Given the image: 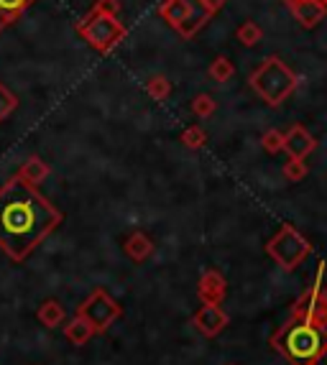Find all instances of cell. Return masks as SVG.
<instances>
[{
  "mask_svg": "<svg viewBox=\"0 0 327 365\" xmlns=\"http://www.w3.org/2000/svg\"><path fill=\"white\" fill-rule=\"evenodd\" d=\"M197 297L202 304H223V299L228 297V281L220 274L218 268H207L205 274L197 281Z\"/></svg>",
  "mask_w": 327,
  "mask_h": 365,
  "instance_id": "obj_7",
  "label": "cell"
},
{
  "mask_svg": "<svg viewBox=\"0 0 327 365\" xmlns=\"http://www.w3.org/2000/svg\"><path fill=\"white\" fill-rule=\"evenodd\" d=\"M187 11H189L187 0H164L161 6H159V16H161L171 29H176V26L182 24L184 16H187Z\"/></svg>",
  "mask_w": 327,
  "mask_h": 365,
  "instance_id": "obj_16",
  "label": "cell"
},
{
  "mask_svg": "<svg viewBox=\"0 0 327 365\" xmlns=\"http://www.w3.org/2000/svg\"><path fill=\"white\" fill-rule=\"evenodd\" d=\"M123 250H126V256L136 263H144L146 258L154 253V240L146 232H131L126 237V243H123Z\"/></svg>",
  "mask_w": 327,
  "mask_h": 365,
  "instance_id": "obj_12",
  "label": "cell"
},
{
  "mask_svg": "<svg viewBox=\"0 0 327 365\" xmlns=\"http://www.w3.org/2000/svg\"><path fill=\"white\" fill-rule=\"evenodd\" d=\"M202 3H205L207 6V11L212 13V16H215V13H220L225 8V3H228V0H202Z\"/></svg>",
  "mask_w": 327,
  "mask_h": 365,
  "instance_id": "obj_27",
  "label": "cell"
},
{
  "mask_svg": "<svg viewBox=\"0 0 327 365\" xmlns=\"http://www.w3.org/2000/svg\"><path fill=\"white\" fill-rule=\"evenodd\" d=\"M286 6L302 29H317L327 16L325 0H286Z\"/></svg>",
  "mask_w": 327,
  "mask_h": 365,
  "instance_id": "obj_8",
  "label": "cell"
},
{
  "mask_svg": "<svg viewBox=\"0 0 327 365\" xmlns=\"http://www.w3.org/2000/svg\"><path fill=\"white\" fill-rule=\"evenodd\" d=\"M315 148L317 138L304 125H299V123H294L284 133V151L289 153V158H307Z\"/></svg>",
  "mask_w": 327,
  "mask_h": 365,
  "instance_id": "obj_11",
  "label": "cell"
},
{
  "mask_svg": "<svg viewBox=\"0 0 327 365\" xmlns=\"http://www.w3.org/2000/svg\"><path fill=\"white\" fill-rule=\"evenodd\" d=\"M207 74H210V79H215V82L225 85V82H228V79L236 74V67H233V61L228 59V56H215V61L210 64Z\"/></svg>",
  "mask_w": 327,
  "mask_h": 365,
  "instance_id": "obj_18",
  "label": "cell"
},
{
  "mask_svg": "<svg viewBox=\"0 0 327 365\" xmlns=\"http://www.w3.org/2000/svg\"><path fill=\"white\" fill-rule=\"evenodd\" d=\"M228 365H236V363H228Z\"/></svg>",
  "mask_w": 327,
  "mask_h": 365,
  "instance_id": "obj_30",
  "label": "cell"
},
{
  "mask_svg": "<svg viewBox=\"0 0 327 365\" xmlns=\"http://www.w3.org/2000/svg\"><path fill=\"white\" fill-rule=\"evenodd\" d=\"M146 92H149V98L154 100H166L171 92V82L169 77H164V74H154V77H149V82H146Z\"/></svg>",
  "mask_w": 327,
  "mask_h": 365,
  "instance_id": "obj_19",
  "label": "cell"
},
{
  "mask_svg": "<svg viewBox=\"0 0 327 365\" xmlns=\"http://www.w3.org/2000/svg\"><path fill=\"white\" fill-rule=\"evenodd\" d=\"M312 365H327V347H322V353L315 358V363Z\"/></svg>",
  "mask_w": 327,
  "mask_h": 365,
  "instance_id": "obj_29",
  "label": "cell"
},
{
  "mask_svg": "<svg viewBox=\"0 0 327 365\" xmlns=\"http://www.w3.org/2000/svg\"><path fill=\"white\" fill-rule=\"evenodd\" d=\"M77 317H82V319L95 329V335H103V332H108V329L113 327L116 319L123 317V307L118 304L105 289H95V292L77 307Z\"/></svg>",
  "mask_w": 327,
  "mask_h": 365,
  "instance_id": "obj_6",
  "label": "cell"
},
{
  "mask_svg": "<svg viewBox=\"0 0 327 365\" xmlns=\"http://www.w3.org/2000/svg\"><path fill=\"white\" fill-rule=\"evenodd\" d=\"M61 210L34 184L11 177L0 187V250L11 261L24 263L44 237L61 225Z\"/></svg>",
  "mask_w": 327,
  "mask_h": 365,
  "instance_id": "obj_1",
  "label": "cell"
},
{
  "mask_svg": "<svg viewBox=\"0 0 327 365\" xmlns=\"http://www.w3.org/2000/svg\"><path fill=\"white\" fill-rule=\"evenodd\" d=\"M215 110H218V103H215V98H210V95H197V98L192 100V113L197 118H210L215 115Z\"/></svg>",
  "mask_w": 327,
  "mask_h": 365,
  "instance_id": "obj_22",
  "label": "cell"
},
{
  "mask_svg": "<svg viewBox=\"0 0 327 365\" xmlns=\"http://www.w3.org/2000/svg\"><path fill=\"white\" fill-rule=\"evenodd\" d=\"M325 6H327V0H325Z\"/></svg>",
  "mask_w": 327,
  "mask_h": 365,
  "instance_id": "obj_31",
  "label": "cell"
},
{
  "mask_svg": "<svg viewBox=\"0 0 327 365\" xmlns=\"http://www.w3.org/2000/svg\"><path fill=\"white\" fill-rule=\"evenodd\" d=\"M192 324L205 337H218L228 327V314L220 304H202V309L192 317Z\"/></svg>",
  "mask_w": 327,
  "mask_h": 365,
  "instance_id": "obj_9",
  "label": "cell"
},
{
  "mask_svg": "<svg viewBox=\"0 0 327 365\" xmlns=\"http://www.w3.org/2000/svg\"><path fill=\"white\" fill-rule=\"evenodd\" d=\"M309 174L304 158H289L284 164V179L286 182H302L304 177Z\"/></svg>",
  "mask_w": 327,
  "mask_h": 365,
  "instance_id": "obj_25",
  "label": "cell"
},
{
  "mask_svg": "<svg viewBox=\"0 0 327 365\" xmlns=\"http://www.w3.org/2000/svg\"><path fill=\"white\" fill-rule=\"evenodd\" d=\"M36 317H39V322H41L44 327L54 329V327H59V324L64 322L67 312H64V307H61L56 299H49V302H44V304L39 307Z\"/></svg>",
  "mask_w": 327,
  "mask_h": 365,
  "instance_id": "obj_15",
  "label": "cell"
},
{
  "mask_svg": "<svg viewBox=\"0 0 327 365\" xmlns=\"http://www.w3.org/2000/svg\"><path fill=\"white\" fill-rule=\"evenodd\" d=\"M271 347L291 365H312L322 347H327V327L289 314V319L271 335Z\"/></svg>",
  "mask_w": 327,
  "mask_h": 365,
  "instance_id": "obj_2",
  "label": "cell"
},
{
  "mask_svg": "<svg viewBox=\"0 0 327 365\" xmlns=\"http://www.w3.org/2000/svg\"><path fill=\"white\" fill-rule=\"evenodd\" d=\"M189 3V11L187 16H184V21L179 26H176V34L184 38V41H189V38H194L197 34H200L202 29H205L207 24L212 21V13L207 11V6L202 3V0H187Z\"/></svg>",
  "mask_w": 327,
  "mask_h": 365,
  "instance_id": "obj_10",
  "label": "cell"
},
{
  "mask_svg": "<svg viewBox=\"0 0 327 365\" xmlns=\"http://www.w3.org/2000/svg\"><path fill=\"white\" fill-rule=\"evenodd\" d=\"M312 253V243L294 225H281V230L266 243V256L284 271L302 266L304 258Z\"/></svg>",
  "mask_w": 327,
  "mask_h": 365,
  "instance_id": "obj_5",
  "label": "cell"
},
{
  "mask_svg": "<svg viewBox=\"0 0 327 365\" xmlns=\"http://www.w3.org/2000/svg\"><path fill=\"white\" fill-rule=\"evenodd\" d=\"M77 34L90 43L97 54H110L118 43L126 38V26L118 21V16H105V13H90L87 19L77 24Z\"/></svg>",
  "mask_w": 327,
  "mask_h": 365,
  "instance_id": "obj_4",
  "label": "cell"
},
{
  "mask_svg": "<svg viewBox=\"0 0 327 365\" xmlns=\"http://www.w3.org/2000/svg\"><path fill=\"white\" fill-rule=\"evenodd\" d=\"M317 299H320V304L327 309V281L325 284H320V289H317Z\"/></svg>",
  "mask_w": 327,
  "mask_h": 365,
  "instance_id": "obj_28",
  "label": "cell"
},
{
  "mask_svg": "<svg viewBox=\"0 0 327 365\" xmlns=\"http://www.w3.org/2000/svg\"><path fill=\"white\" fill-rule=\"evenodd\" d=\"M236 36L243 46H256V43H261V38H263V31H261V26L256 24V21H246V24L238 26Z\"/></svg>",
  "mask_w": 327,
  "mask_h": 365,
  "instance_id": "obj_20",
  "label": "cell"
},
{
  "mask_svg": "<svg viewBox=\"0 0 327 365\" xmlns=\"http://www.w3.org/2000/svg\"><path fill=\"white\" fill-rule=\"evenodd\" d=\"M92 13H105V16H118L121 13V0H97Z\"/></svg>",
  "mask_w": 327,
  "mask_h": 365,
  "instance_id": "obj_26",
  "label": "cell"
},
{
  "mask_svg": "<svg viewBox=\"0 0 327 365\" xmlns=\"http://www.w3.org/2000/svg\"><path fill=\"white\" fill-rule=\"evenodd\" d=\"M51 174V169H49V164L44 161V158H39V156H31V158H26L24 164H21V169H19V174L16 177L19 179H24L26 184H41L44 179Z\"/></svg>",
  "mask_w": 327,
  "mask_h": 365,
  "instance_id": "obj_13",
  "label": "cell"
},
{
  "mask_svg": "<svg viewBox=\"0 0 327 365\" xmlns=\"http://www.w3.org/2000/svg\"><path fill=\"white\" fill-rule=\"evenodd\" d=\"M261 146H263L266 153H273V156H276L279 151H284V133L276 128L266 130V133L261 135Z\"/></svg>",
  "mask_w": 327,
  "mask_h": 365,
  "instance_id": "obj_23",
  "label": "cell"
},
{
  "mask_svg": "<svg viewBox=\"0 0 327 365\" xmlns=\"http://www.w3.org/2000/svg\"><path fill=\"white\" fill-rule=\"evenodd\" d=\"M36 0H0V31H6L34 6Z\"/></svg>",
  "mask_w": 327,
  "mask_h": 365,
  "instance_id": "obj_14",
  "label": "cell"
},
{
  "mask_svg": "<svg viewBox=\"0 0 327 365\" xmlns=\"http://www.w3.org/2000/svg\"><path fill=\"white\" fill-rule=\"evenodd\" d=\"M251 90L258 95L268 108H279L291 92L297 90V74L286 67L279 56H266L248 77Z\"/></svg>",
  "mask_w": 327,
  "mask_h": 365,
  "instance_id": "obj_3",
  "label": "cell"
},
{
  "mask_svg": "<svg viewBox=\"0 0 327 365\" xmlns=\"http://www.w3.org/2000/svg\"><path fill=\"white\" fill-rule=\"evenodd\" d=\"M179 140H182L187 148H202L207 143V133L200 128V125H189V128L182 130V135H179Z\"/></svg>",
  "mask_w": 327,
  "mask_h": 365,
  "instance_id": "obj_24",
  "label": "cell"
},
{
  "mask_svg": "<svg viewBox=\"0 0 327 365\" xmlns=\"http://www.w3.org/2000/svg\"><path fill=\"white\" fill-rule=\"evenodd\" d=\"M16 108H19V98L6 85H0V123L8 120L16 113Z\"/></svg>",
  "mask_w": 327,
  "mask_h": 365,
  "instance_id": "obj_21",
  "label": "cell"
},
{
  "mask_svg": "<svg viewBox=\"0 0 327 365\" xmlns=\"http://www.w3.org/2000/svg\"><path fill=\"white\" fill-rule=\"evenodd\" d=\"M92 335H95V329L90 327V324L82 319V317H74L72 322L64 327V337H67L72 345H77V347H82V345H87V342L92 340Z\"/></svg>",
  "mask_w": 327,
  "mask_h": 365,
  "instance_id": "obj_17",
  "label": "cell"
}]
</instances>
